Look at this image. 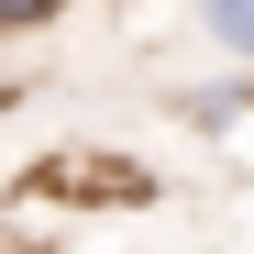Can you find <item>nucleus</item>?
<instances>
[{
    "mask_svg": "<svg viewBox=\"0 0 254 254\" xmlns=\"http://www.w3.org/2000/svg\"><path fill=\"white\" fill-rule=\"evenodd\" d=\"M199 33H210L232 66H254V0H199Z\"/></svg>",
    "mask_w": 254,
    "mask_h": 254,
    "instance_id": "3",
    "label": "nucleus"
},
{
    "mask_svg": "<svg viewBox=\"0 0 254 254\" xmlns=\"http://www.w3.org/2000/svg\"><path fill=\"white\" fill-rule=\"evenodd\" d=\"M177 122H188V133H232V122H254V66L210 77V89H177Z\"/></svg>",
    "mask_w": 254,
    "mask_h": 254,
    "instance_id": "2",
    "label": "nucleus"
},
{
    "mask_svg": "<svg viewBox=\"0 0 254 254\" xmlns=\"http://www.w3.org/2000/svg\"><path fill=\"white\" fill-rule=\"evenodd\" d=\"M56 11H77V0H0V33H45Z\"/></svg>",
    "mask_w": 254,
    "mask_h": 254,
    "instance_id": "4",
    "label": "nucleus"
},
{
    "mask_svg": "<svg viewBox=\"0 0 254 254\" xmlns=\"http://www.w3.org/2000/svg\"><path fill=\"white\" fill-rule=\"evenodd\" d=\"M22 199H33V210H155V166H144V155L66 144V155H33V166H22Z\"/></svg>",
    "mask_w": 254,
    "mask_h": 254,
    "instance_id": "1",
    "label": "nucleus"
}]
</instances>
